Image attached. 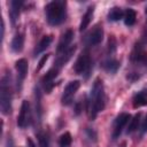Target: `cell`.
Returning a JSON list of instances; mask_svg holds the SVG:
<instances>
[{
	"instance_id": "cell-1",
	"label": "cell",
	"mask_w": 147,
	"mask_h": 147,
	"mask_svg": "<svg viewBox=\"0 0 147 147\" xmlns=\"http://www.w3.org/2000/svg\"><path fill=\"white\" fill-rule=\"evenodd\" d=\"M106 98H105V90L102 80L96 79L92 86L90 98L87 101V113L91 119H94L98 114L105 108Z\"/></svg>"
},
{
	"instance_id": "cell-2",
	"label": "cell",
	"mask_w": 147,
	"mask_h": 147,
	"mask_svg": "<svg viewBox=\"0 0 147 147\" xmlns=\"http://www.w3.org/2000/svg\"><path fill=\"white\" fill-rule=\"evenodd\" d=\"M46 18L51 25H59L65 20L67 10H65V2L55 0L51 1L46 6Z\"/></svg>"
},
{
	"instance_id": "cell-3",
	"label": "cell",
	"mask_w": 147,
	"mask_h": 147,
	"mask_svg": "<svg viewBox=\"0 0 147 147\" xmlns=\"http://www.w3.org/2000/svg\"><path fill=\"white\" fill-rule=\"evenodd\" d=\"M11 82H10V75L6 74L1 78L0 84V108L3 115H9L11 111Z\"/></svg>"
},
{
	"instance_id": "cell-4",
	"label": "cell",
	"mask_w": 147,
	"mask_h": 147,
	"mask_svg": "<svg viewBox=\"0 0 147 147\" xmlns=\"http://www.w3.org/2000/svg\"><path fill=\"white\" fill-rule=\"evenodd\" d=\"M30 123H31V107H30L29 101L24 100L22 102L21 110H20L18 117H17V125L20 127L24 129L28 125H30Z\"/></svg>"
},
{
	"instance_id": "cell-5",
	"label": "cell",
	"mask_w": 147,
	"mask_h": 147,
	"mask_svg": "<svg viewBox=\"0 0 147 147\" xmlns=\"http://www.w3.org/2000/svg\"><path fill=\"white\" fill-rule=\"evenodd\" d=\"M91 69V57L87 51L82 53L75 63V71L77 74H88Z\"/></svg>"
},
{
	"instance_id": "cell-6",
	"label": "cell",
	"mask_w": 147,
	"mask_h": 147,
	"mask_svg": "<svg viewBox=\"0 0 147 147\" xmlns=\"http://www.w3.org/2000/svg\"><path fill=\"white\" fill-rule=\"evenodd\" d=\"M79 86H80V83H79L78 80H72V82H70V83L65 86L64 92H63V94H62V103H63V105H69V103H71V101H72V99H74L76 92H77L78 88H79Z\"/></svg>"
},
{
	"instance_id": "cell-7",
	"label": "cell",
	"mask_w": 147,
	"mask_h": 147,
	"mask_svg": "<svg viewBox=\"0 0 147 147\" xmlns=\"http://www.w3.org/2000/svg\"><path fill=\"white\" fill-rule=\"evenodd\" d=\"M15 68L17 70V88L21 90L22 83L28 75V61L25 59H20L15 63Z\"/></svg>"
},
{
	"instance_id": "cell-8",
	"label": "cell",
	"mask_w": 147,
	"mask_h": 147,
	"mask_svg": "<svg viewBox=\"0 0 147 147\" xmlns=\"http://www.w3.org/2000/svg\"><path fill=\"white\" fill-rule=\"evenodd\" d=\"M59 68H56V67H54V68H52L45 76H44V78H42V80H41V83H42V86H44V90L47 92V93H49L51 91H52V88L54 87V79H55V77L57 76V72H59Z\"/></svg>"
},
{
	"instance_id": "cell-9",
	"label": "cell",
	"mask_w": 147,
	"mask_h": 147,
	"mask_svg": "<svg viewBox=\"0 0 147 147\" xmlns=\"http://www.w3.org/2000/svg\"><path fill=\"white\" fill-rule=\"evenodd\" d=\"M130 118H131V116H130L129 114H121V115L115 119V123H114V131H113V138H114V139H116V138L121 134L122 130H123L124 126L129 123Z\"/></svg>"
},
{
	"instance_id": "cell-10",
	"label": "cell",
	"mask_w": 147,
	"mask_h": 147,
	"mask_svg": "<svg viewBox=\"0 0 147 147\" xmlns=\"http://www.w3.org/2000/svg\"><path fill=\"white\" fill-rule=\"evenodd\" d=\"M102 38H103V30H102V26L96 25V26H94V29L87 34L86 40H87V44H88L90 46H95V45H99V44L102 41Z\"/></svg>"
},
{
	"instance_id": "cell-11",
	"label": "cell",
	"mask_w": 147,
	"mask_h": 147,
	"mask_svg": "<svg viewBox=\"0 0 147 147\" xmlns=\"http://www.w3.org/2000/svg\"><path fill=\"white\" fill-rule=\"evenodd\" d=\"M72 37H74V32L71 30H68L62 34V37L59 41V46H57V54L59 55L64 53L68 48H70L69 46L72 41Z\"/></svg>"
},
{
	"instance_id": "cell-12",
	"label": "cell",
	"mask_w": 147,
	"mask_h": 147,
	"mask_svg": "<svg viewBox=\"0 0 147 147\" xmlns=\"http://www.w3.org/2000/svg\"><path fill=\"white\" fill-rule=\"evenodd\" d=\"M93 13H94V7H88L87 10H86V13L84 14V16H83V18H82V22H80V25H79V30H80V31H84V30L88 26V24H90L91 21H92Z\"/></svg>"
},
{
	"instance_id": "cell-13",
	"label": "cell",
	"mask_w": 147,
	"mask_h": 147,
	"mask_svg": "<svg viewBox=\"0 0 147 147\" xmlns=\"http://www.w3.org/2000/svg\"><path fill=\"white\" fill-rule=\"evenodd\" d=\"M22 5H23L22 1H10V10H9V15H10V18H11V22H13V23L16 22Z\"/></svg>"
},
{
	"instance_id": "cell-14",
	"label": "cell",
	"mask_w": 147,
	"mask_h": 147,
	"mask_svg": "<svg viewBox=\"0 0 147 147\" xmlns=\"http://www.w3.org/2000/svg\"><path fill=\"white\" fill-rule=\"evenodd\" d=\"M23 45H24V37L22 33H17L13 40H11V49L16 53L21 52L22 48H23Z\"/></svg>"
},
{
	"instance_id": "cell-15",
	"label": "cell",
	"mask_w": 147,
	"mask_h": 147,
	"mask_svg": "<svg viewBox=\"0 0 147 147\" xmlns=\"http://www.w3.org/2000/svg\"><path fill=\"white\" fill-rule=\"evenodd\" d=\"M51 42H52V37L51 36H44L41 38V40L39 41V44L37 45L36 49H34V55H38L41 52H44L51 45Z\"/></svg>"
},
{
	"instance_id": "cell-16",
	"label": "cell",
	"mask_w": 147,
	"mask_h": 147,
	"mask_svg": "<svg viewBox=\"0 0 147 147\" xmlns=\"http://www.w3.org/2000/svg\"><path fill=\"white\" fill-rule=\"evenodd\" d=\"M147 105V93L145 92H139L133 96V106L136 108L142 107Z\"/></svg>"
},
{
	"instance_id": "cell-17",
	"label": "cell",
	"mask_w": 147,
	"mask_h": 147,
	"mask_svg": "<svg viewBox=\"0 0 147 147\" xmlns=\"http://www.w3.org/2000/svg\"><path fill=\"white\" fill-rule=\"evenodd\" d=\"M136 18H137V15H136V11L132 9V8H129L125 14H124V23L127 25V26H131L136 23Z\"/></svg>"
},
{
	"instance_id": "cell-18",
	"label": "cell",
	"mask_w": 147,
	"mask_h": 147,
	"mask_svg": "<svg viewBox=\"0 0 147 147\" xmlns=\"http://www.w3.org/2000/svg\"><path fill=\"white\" fill-rule=\"evenodd\" d=\"M108 17L110 21H118L123 17V10L118 7H114L110 9L109 14H108Z\"/></svg>"
},
{
	"instance_id": "cell-19",
	"label": "cell",
	"mask_w": 147,
	"mask_h": 147,
	"mask_svg": "<svg viewBox=\"0 0 147 147\" xmlns=\"http://www.w3.org/2000/svg\"><path fill=\"white\" fill-rule=\"evenodd\" d=\"M119 67V63L116 60H108L103 63V68L109 72H116Z\"/></svg>"
},
{
	"instance_id": "cell-20",
	"label": "cell",
	"mask_w": 147,
	"mask_h": 147,
	"mask_svg": "<svg viewBox=\"0 0 147 147\" xmlns=\"http://www.w3.org/2000/svg\"><path fill=\"white\" fill-rule=\"evenodd\" d=\"M71 141H72L71 134H70L69 132H64V133L60 137L59 145H60V147H69V146L71 145Z\"/></svg>"
},
{
	"instance_id": "cell-21",
	"label": "cell",
	"mask_w": 147,
	"mask_h": 147,
	"mask_svg": "<svg viewBox=\"0 0 147 147\" xmlns=\"http://www.w3.org/2000/svg\"><path fill=\"white\" fill-rule=\"evenodd\" d=\"M140 114H137L131 121H130V124H129V127H127V133H132L133 131H136L138 129V125H139V122H140Z\"/></svg>"
},
{
	"instance_id": "cell-22",
	"label": "cell",
	"mask_w": 147,
	"mask_h": 147,
	"mask_svg": "<svg viewBox=\"0 0 147 147\" xmlns=\"http://www.w3.org/2000/svg\"><path fill=\"white\" fill-rule=\"evenodd\" d=\"M38 140H39V146L40 147H48L49 140H48V136L46 133H39L38 134Z\"/></svg>"
},
{
	"instance_id": "cell-23",
	"label": "cell",
	"mask_w": 147,
	"mask_h": 147,
	"mask_svg": "<svg viewBox=\"0 0 147 147\" xmlns=\"http://www.w3.org/2000/svg\"><path fill=\"white\" fill-rule=\"evenodd\" d=\"M48 56H49V55H48V54H46V55H44V56L41 57V60H40V61H39V63H38L39 65H38V68H37V70H40V69H41V68H42V67L45 65V63H46V61L48 60Z\"/></svg>"
},
{
	"instance_id": "cell-24",
	"label": "cell",
	"mask_w": 147,
	"mask_h": 147,
	"mask_svg": "<svg viewBox=\"0 0 147 147\" xmlns=\"http://www.w3.org/2000/svg\"><path fill=\"white\" fill-rule=\"evenodd\" d=\"M146 132H147V115H146V117H145V119H144V122L141 124V133L144 134Z\"/></svg>"
},
{
	"instance_id": "cell-25",
	"label": "cell",
	"mask_w": 147,
	"mask_h": 147,
	"mask_svg": "<svg viewBox=\"0 0 147 147\" xmlns=\"http://www.w3.org/2000/svg\"><path fill=\"white\" fill-rule=\"evenodd\" d=\"M26 142H28V147H34V144L32 142V140H31V139H28V140H26Z\"/></svg>"
}]
</instances>
